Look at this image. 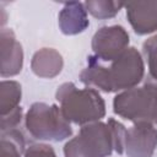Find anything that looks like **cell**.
I'll return each instance as SVG.
<instances>
[{
    "mask_svg": "<svg viewBox=\"0 0 157 157\" xmlns=\"http://www.w3.org/2000/svg\"><path fill=\"white\" fill-rule=\"evenodd\" d=\"M91 45L96 59L110 63L129 48V34L123 26H104L93 34Z\"/></svg>",
    "mask_w": 157,
    "mask_h": 157,
    "instance_id": "obj_6",
    "label": "cell"
},
{
    "mask_svg": "<svg viewBox=\"0 0 157 157\" xmlns=\"http://www.w3.org/2000/svg\"><path fill=\"white\" fill-rule=\"evenodd\" d=\"M0 56L2 77H11L22 70L23 50L21 43L16 39L15 33L10 28H2L0 33Z\"/></svg>",
    "mask_w": 157,
    "mask_h": 157,
    "instance_id": "obj_8",
    "label": "cell"
},
{
    "mask_svg": "<svg viewBox=\"0 0 157 157\" xmlns=\"http://www.w3.org/2000/svg\"><path fill=\"white\" fill-rule=\"evenodd\" d=\"M135 33L144 36L157 31V1H136L124 5Z\"/></svg>",
    "mask_w": 157,
    "mask_h": 157,
    "instance_id": "obj_9",
    "label": "cell"
},
{
    "mask_svg": "<svg viewBox=\"0 0 157 157\" xmlns=\"http://www.w3.org/2000/svg\"><path fill=\"white\" fill-rule=\"evenodd\" d=\"M26 128L32 137L43 141H63L72 135L70 123L55 104L36 102L26 114Z\"/></svg>",
    "mask_w": 157,
    "mask_h": 157,
    "instance_id": "obj_4",
    "label": "cell"
},
{
    "mask_svg": "<svg viewBox=\"0 0 157 157\" xmlns=\"http://www.w3.org/2000/svg\"><path fill=\"white\" fill-rule=\"evenodd\" d=\"M124 2L120 1H108V0H90L85 2L87 12L98 20H105L114 17L123 7Z\"/></svg>",
    "mask_w": 157,
    "mask_h": 157,
    "instance_id": "obj_14",
    "label": "cell"
},
{
    "mask_svg": "<svg viewBox=\"0 0 157 157\" xmlns=\"http://www.w3.org/2000/svg\"><path fill=\"white\" fill-rule=\"evenodd\" d=\"M90 25L85 4L78 1L65 2L59 13V27L66 36H74L83 32Z\"/></svg>",
    "mask_w": 157,
    "mask_h": 157,
    "instance_id": "obj_10",
    "label": "cell"
},
{
    "mask_svg": "<svg viewBox=\"0 0 157 157\" xmlns=\"http://www.w3.org/2000/svg\"><path fill=\"white\" fill-rule=\"evenodd\" d=\"M144 74L142 55L136 48L130 47L108 66L94 56H90L87 66L80 74V80L88 87L104 92H124L136 87Z\"/></svg>",
    "mask_w": 157,
    "mask_h": 157,
    "instance_id": "obj_1",
    "label": "cell"
},
{
    "mask_svg": "<svg viewBox=\"0 0 157 157\" xmlns=\"http://www.w3.org/2000/svg\"><path fill=\"white\" fill-rule=\"evenodd\" d=\"M157 146V129L151 123H134L125 131L124 152L128 157H152Z\"/></svg>",
    "mask_w": 157,
    "mask_h": 157,
    "instance_id": "obj_7",
    "label": "cell"
},
{
    "mask_svg": "<svg viewBox=\"0 0 157 157\" xmlns=\"http://www.w3.org/2000/svg\"><path fill=\"white\" fill-rule=\"evenodd\" d=\"M23 157H56V155L52 146L45 144H34L26 150Z\"/></svg>",
    "mask_w": 157,
    "mask_h": 157,
    "instance_id": "obj_16",
    "label": "cell"
},
{
    "mask_svg": "<svg viewBox=\"0 0 157 157\" xmlns=\"http://www.w3.org/2000/svg\"><path fill=\"white\" fill-rule=\"evenodd\" d=\"M21 119H22V108L18 107L13 112L1 117V131L16 129L17 125L21 123Z\"/></svg>",
    "mask_w": 157,
    "mask_h": 157,
    "instance_id": "obj_17",
    "label": "cell"
},
{
    "mask_svg": "<svg viewBox=\"0 0 157 157\" xmlns=\"http://www.w3.org/2000/svg\"><path fill=\"white\" fill-rule=\"evenodd\" d=\"M142 53L147 60L150 76L157 82V34L146 39L142 44Z\"/></svg>",
    "mask_w": 157,
    "mask_h": 157,
    "instance_id": "obj_15",
    "label": "cell"
},
{
    "mask_svg": "<svg viewBox=\"0 0 157 157\" xmlns=\"http://www.w3.org/2000/svg\"><path fill=\"white\" fill-rule=\"evenodd\" d=\"M113 110L134 123L157 124V82L148 81L141 87L118 93L113 99Z\"/></svg>",
    "mask_w": 157,
    "mask_h": 157,
    "instance_id": "obj_3",
    "label": "cell"
},
{
    "mask_svg": "<svg viewBox=\"0 0 157 157\" xmlns=\"http://www.w3.org/2000/svg\"><path fill=\"white\" fill-rule=\"evenodd\" d=\"M0 157H21L25 150V137L17 129L1 131Z\"/></svg>",
    "mask_w": 157,
    "mask_h": 157,
    "instance_id": "obj_13",
    "label": "cell"
},
{
    "mask_svg": "<svg viewBox=\"0 0 157 157\" xmlns=\"http://www.w3.org/2000/svg\"><path fill=\"white\" fill-rule=\"evenodd\" d=\"M115 147L114 134L109 124L94 121L81 128L77 136L64 146L65 157H108Z\"/></svg>",
    "mask_w": 157,
    "mask_h": 157,
    "instance_id": "obj_5",
    "label": "cell"
},
{
    "mask_svg": "<svg viewBox=\"0 0 157 157\" xmlns=\"http://www.w3.org/2000/svg\"><path fill=\"white\" fill-rule=\"evenodd\" d=\"M55 97L69 123L83 126L105 115V103L96 88H77L72 82H65L58 87Z\"/></svg>",
    "mask_w": 157,
    "mask_h": 157,
    "instance_id": "obj_2",
    "label": "cell"
},
{
    "mask_svg": "<svg viewBox=\"0 0 157 157\" xmlns=\"http://www.w3.org/2000/svg\"><path fill=\"white\" fill-rule=\"evenodd\" d=\"M64 61L61 54L53 48H42L34 53L31 69L38 77L53 78L61 72Z\"/></svg>",
    "mask_w": 157,
    "mask_h": 157,
    "instance_id": "obj_11",
    "label": "cell"
},
{
    "mask_svg": "<svg viewBox=\"0 0 157 157\" xmlns=\"http://www.w3.org/2000/svg\"><path fill=\"white\" fill-rule=\"evenodd\" d=\"M21 85L17 81L4 80L0 83V115L4 117L16 108L21 102Z\"/></svg>",
    "mask_w": 157,
    "mask_h": 157,
    "instance_id": "obj_12",
    "label": "cell"
}]
</instances>
